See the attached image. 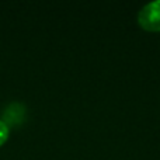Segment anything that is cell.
<instances>
[{
	"instance_id": "obj_2",
	"label": "cell",
	"mask_w": 160,
	"mask_h": 160,
	"mask_svg": "<svg viewBox=\"0 0 160 160\" xmlns=\"http://www.w3.org/2000/svg\"><path fill=\"white\" fill-rule=\"evenodd\" d=\"M25 117H27V110L25 105L18 101H14L8 104L7 107L3 110L2 114V121L6 124V127L10 128H18L24 124Z\"/></svg>"
},
{
	"instance_id": "obj_1",
	"label": "cell",
	"mask_w": 160,
	"mask_h": 160,
	"mask_svg": "<svg viewBox=\"0 0 160 160\" xmlns=\"http://www.w3.org/2000/svg\"><path fill=\"white\" fill-rule=\"evenodd\" d=\"M139 24L148 31H160V0L146 4L139 11Z\"/></svg>"
},
{
	"instance_id": "obj_3",
	"label": "cell",
	"mask_w": 160,
	"mask_h": 160,
	"mask_svg": "<svg viewBox=\"0 0 160 160\" xmlns=\"http://www.w3.org/2000/svg\"><path fill=\"white\" fill-rule=\"evenodd\" d=\"M7 138H8V128L6 127V124L0 119V146L7 141Z\"/></svg>"
}]
</instances>
